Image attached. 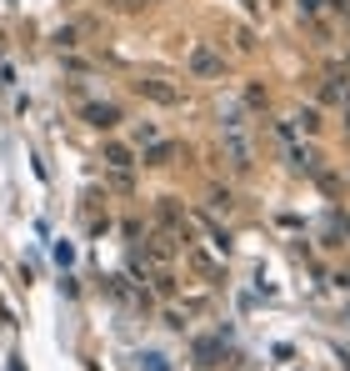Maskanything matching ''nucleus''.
<instances>
[{"label":"nucleus","instance_id":"8","mask_svg":"<svg viewBox=\"0 0 350 371\" xmlns=\"http://www.w3.org/2000/svg\"><path fill=\"white\" fill-rule=\"evenodd\" d=\"M296 121H301V131H310V136H315V131H320V116H315V111H301V116H296Z\"/></svg>","mask_w":350,"mask_h":371},{"label":"nucleus","instance_id":"3","mask_svg":"<svg viewBox=\"0 0 350 371\" xmlns=\"http://www.w3.org/2000/svg\"><path fill=\"white\" fill-rule=\"evenodd\" d=\"M135 90L145 95V100H160V105H181L186 95L175 90V86H165V81H135Z\"/></svg>","mask_w":350,"mask_h":371},{"label":"nucleus","instance_id":"1","mask_svg":"<svg viewBox=\"0 0 350 371\" xmlns=\"http://www.w3.org/2000/svg\"><path fill=\"white\" fill-rule=\"evenodd\" d=\"M186 66H191L195 76H205V81H210V76H225V61L215 56L210 45H191V56H186Z\"/></svg>","mask_w":350,"mask_h":371},{"label":"nucleus","instance_id":"7","mask_svg":"<svg viewBox=\"0 0 350 371\" xmlns=\"http://www.w3.org/2000/svg\"><path fill=\"white\" fill-rule=\"evenodd\" d=\"M191 266H195V271H205V276H215V261H210V256H200V251H191Z\"/></svg>","mask_w":350,"mask_h":371},{"label":"nucleus","instance_id":"13","mask_svg":"<svg viewBox=\"0 0 350 371\" xmlns=\"http://www.w3.org/2000/svg\"><path fill=\"white\" fill-rule=\"evenodd\" d=\"M246 6H251V11H255V0H246Z\"/></svg>","mask_w":350,"mask_h":371},{"label":"nucleus","instance_id":"4","mask_svg":"<svg viewBox=\"0 0 350 371\" xmlns=\"http://www.w3.org/2000/svg\"><path fill=\"white\" fill-rule=\"evenodd\" d=\"M100 161L115 171V176H131V166H135V155H131V146H105V155Z\"/></svg>","mask_w":350,"mask_h":371},{"label":"nucleus","instance_id":"10","mask_svg":"<svg viewBox=\"0 0 350 371\" xmlns=\"http://www.w3.org/2000/svg\"><path fill=\"white\" fill-rule=\"evenodd\" d=\"M135 141H140V146H150V141H160V136H155V126H150V121H145V126H140V131H135Z\"/></svg>","mask_w":350,"mask_h":371},{"label":"nucleus","instance_id":"2","mask_svg":"<svg viewBox=\"0 0 350 371\" xmlns=\"http://www.w3.org/2000/svg\"><path fill=\"white\" fill-rule=\"evenodd\" d=\"M80 116H85L95 131H110V126H121V121H126V116H121V105H100V100H90Z\"/></svg>","mask_w":350,"mask_h":371},{"label":"nucleus","instance_id":"6","mask_svg":"<svg viewBox=\"0 0 350 371\" xmlns=\"http://www.w3.org/2000/svg\"><path fill=\"white\" fill-rule=\"evenodd\" d=\"M340 236H350V221L345 216H330V241L325 246H340Z\"/></svg>","mask_w":350,"mask_h":371},{"label":"nucleus","instance_id":"9","mask_svg":"<svg viewBox=\"0 0 350 371\" xmlns=\"http://www.w3.org/2000/svg\"><path fill=\"white\" fill-rule=\"evenodd\" d=\"M205 226H210V221H205ZM210 246H215V251H230V236H225L220 226H210Z\"/></svg>","mask_w":350,"mask_h":371},{"label":"nucleus","instance_id":"11","mask_svg":"<svg viewBox=\"0 0 350 371\" xmlns=\"http://www.w3.org/2000/svg\"><path fill=\"white\" fill-rule=\"evenodd\" d=\"M301 11L306 16H320V0H301Z\"/></svg>","mask_w":350,"mask_h":371},{"label":"nucleus","instance_id":"5","mask_svg":"<svg viewBox=\"0 0 350 371\" xmlns=\"http://www.w3.org/2000/svg\"><path fill=\"white\" fill-rule=\"evenodd\" d=\"M170 161H175V141H150L145 166H170Z\"/></svg>","mask_w":350,"mask_h":371},{"label":"nucleus","instance_id":"12","mask_svg":"<svg viewBox=\"0 0 350 371\" xmlns=\"http://www.w3.org/2000/svg\"><path fill=\"white\" fill-rule=\"evenodd\" d=\"M115 6H126V11H131V6H140V0H115Z\"/></svg>","mask_w":350,"mask_h":371}]
</instances>
